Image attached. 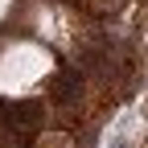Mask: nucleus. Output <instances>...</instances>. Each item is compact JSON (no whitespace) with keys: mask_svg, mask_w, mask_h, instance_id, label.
Returning <instances> with one entry per match:
<instances>
[{"mask_svg":"<svg viewBox=\"0 0 148 148\" xmlns=\"http://www.w3.org/2000/svg\"><path fill=\"white\" fill-rule=\"evenodd\" d=\"M0 8H4V0H0Z\"/></svg>","mask_w":148,"mask_h":148,"instance_id":"obj_1","label":"nucleus"}]
</instances>
